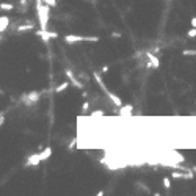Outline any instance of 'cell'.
<instances>
[{
    "mask_svg": "<svg viewBox=\"0 0 196 196\" xmlns=\"http://www.w3.org/2000/svg\"><path fill=\"white\" fill-rule=\"evenodd\" d=\"M50 5L44 3L43 0H36V11H38V19H39V27L43 30L49 28V19H50Z\"/></svg>",
    "mask_w": 196,
    "mask_h": 196,
    "instance_id": "cell-1",
    "label": "cell"
},
{
    "mask_svg": "<svg viewBox=\"0 0 196 196\" xmlns=\"http://www.w3.org/2000/svg\"><path fill=\"white\" fill-rule=\"evenodd\" d=\"M65 41L67 44L72 43H83V41H89V43H97L99 38L97 36H80V35H66Z\"/></svg>",
    "mask_w": 196,
    "mask_h": 196,
    "instance_id": "cell-2",
    "label": "cell"
},
{
    "mask_svg": "<svg viewBox=\"0 0 196 196\" xmlns=\"http://www.w3.org/2000/svg\"><path fill=\"white\" fill-rule=\"evenodd\" d=\"M39 97H41V93H38V91H30L28 94H25L24 97H22V101H24L27 105H31V104L38 102Z\"/></svg>",
    "mask_w": 196,
    "mask_h": 196,
    "instance_id": "cell-3",
    "label": "cell"
},
{
    "mask_svg": "<svg viewBox=\"0 0 196 196\" xmlns=\"http://www.w3.org/2000/svg\"><path fill=\"white\" fill-rule=\"evenodd\" d=\"M66 75L69 77V80L72 82V85H74V86H77V88H82V89H83V82H82V80L79 79V75H74V72L69 71V69H66Z\"/></svg>",
    "mask_w": 196,
    "mask_h": 196,
    "instance_id": "cell-4",
    "label": "cell"
},
{
    "mask_svg": "<svg viewBox=\"0 0 196 196\" xmlns=\"http://www.w3.org/2000/svg\"><path fill=\"white\" fill-rule=\"evenodd\" d=\"M38 36H41V38H43V41H49V39L58 38V33H55V31H49V28H47V30H43V28H41V30L38 31Z\"/></svg>",
    "mask_w": 196,
    "mask_h": 196,
    "instance_id": "cell-5",
    "label": "cell"
},
{
    "mask_svg": "<svg viewBox=\"0 0 196 196\" xmlns=\"http://www.w3.org/2000/svg\"><path fill=\"white\" fill-rule=\"evenodd\" d=\"M146 58H148V63H146V66H152V67H158V66H160V61H158V58L154 55L152 52H146Z\"/></svg>",
    "mask_w": 196,
    "mask_h": 196,
    "instance_id": "cell-6",
    "label": "cell"
},
{
    "mask_svg": "<svg viewBox=\"0 0 196 196\" xmlns=\"http://www.w3.org/2000/svg\"><path fill=\"white\" fill-rule=\"evenodd\" d=\"M171 177L173 179H193V173L191 171H187V173H182V171H173L171 173Z\"/></svg>",
    "mask_w": 196,
    "mask_h": 196,
    "instance_id": "cell-7",
    "label": "cell"
},
{
    "mask_svg": "<svg viewBox=\"0 0 196 196\" xmlns=\"http://www.w3.org/2000/svg\"><path fill=\"white\" fill-rule=\"evenodd\" d=\"M41 162H43V160H41L39 154H31V156H30L28 158H27L25 166H38Z\"/></svg>",
    "mask_w": 196,
    "mask_h": 196,
    "instance_id": "cell-8",
    "label": "cell"
},
{
    "mask_svg": "<svg viewBox=\"0 0 196 196\" xmlns=\"http://www.w3.org/2000/svg\"><path fill=\"white\" fill-rule=\"evenodd\" d=\"M105 94H107V97L110 99L113 104H115V105H118V107H121V105H122V99L119 97V96H116L115 93H111L110 89H107V91H105Z\"/></svg>",
    "mask_w": 196,
    "mask_h": 196,
    "instance_id": "cell-9",
    "label": "cell"
},
{
    "mask_svg": "<svg viewBox=\"0 0 196 196\" xmlns=\"http://www.w3.org/2000/svg\"><path fill=\"white\" fill-rule=\"evenodd\" d=\"M8 27H10V17L3 14L2 17H0V31L5 33V31L8 30Z\"/></svg>",
    "mask_w": 196,
    "mask_h": 196,
    "instance_id": "cell-10",
    "label": "cell"
},
{
    "mask_svg": "<svg viewBox=\"0 0 196 196\" xmlns=\"http://www.w3.org/2000/svg\"><path fill=\"white\" fill-rule=\"evenodd\" d=\"M132 111H134V107H132L130 104L129 105H121L119 107V115L121 116H130Z\"/></svg>",
    "mask_w": 196,
    "mask_h": 196,
    "instance_id": "cell-11",
    "label": "cell"
},
{
    "mask_svg": "<svg viewBox=\"0 0 196 196\" xmlns=\"http://www.w3.org/2000/svg\"><path fill=\"white\" fill-rule=\"evenodd\" d=\"M50 156H52V148H50V146H47L44 151H41V152H39V157H41V160H43V162H44V160H47V158L50 157Z\"/></svg>",
    "mask_w": 196,
    "mask_h": 196,
    "instance_id": "cell-12",
    "label": "cell"
},
{
    "mask_svg": "<svg viewBox=\"0 0 196 196\" xmlns=\"http://www.w3.org/2000/svg\"><path fill=\"white\" fill-rule=\"evenodd\" d=\"M66 88H69V82H63L61 85H58V86H55V93H63V91H65Z\"/></svg>",
    "mask_w": 196,
    "mask_h": 196,
    "instance_id": "cell-13",
    "label": "cell"
},
{
    "mask_svg": "<svg viewBox=\"0 0 196 196\" xmlns=\"http://www.w3.org/2000/svg\"><path fill=\"white\" fill-rule=\"evenodd\" d=\"M30 30H33V24H25V25L17 27V31H19V33H22V31H30Z\"/></svg>",
    "mask_w": 196,
    "mask_h": 196,
    "instance_id": "cell-14",
    "label": "cell"
},
{
    "mask_svg": "<svg viewBox=\"0 0 196 196\" xmlns=\"http://www.w3.org/2000/svg\"><path fill=\"white\" fill-rule=\"evenodd\" d=\"M77 75H79V79H80L82 82H88V80H89V77H88V74H86L85 71H80Z\"/></svg>",
    "mask_w": 196,
    "mask_h": 196,
    "instance_id": "cell-15",
    "label": "cell"
},
{
    "mask_svg": "<svg viewBox=\"0 0 196 196\" xmlns=\"http://www.w3.org/2000/svg\"><path fill=\"white\" fill-rule=\"evenodd\" d=\"M0 8H2L3 11H11V10H14V5H11V3H2V5H0Z\"/></svg>",
    "mask_w": 196,
    "mask_h": 196,
    "instance_id": "cell-16",
    "label": "cell"
},
{
    "mask_svg": "<svg viewBox=\"0 0 196 196\" xmlns=\"http://www.w3.org/2000/svg\"><path fill=\"white\" fill-rule=\"evenodd\" d=\"M163 187H165L166 190L171 188V179L170 177H163Z\"/></svg>",
    "mask_w": 196,
    "mask_h": 196,
    "instance_id": "cell-17",
    "label": "cell"
},
{
    "mask_svg": "<svg viewBox=\"0 0 196 196\" xmlns=\"http://www.w3.org/2000/svg\"><path fill=\"white\" fill-rule=\"evenodd\" d=\"M91 116L93 118H104V111L102 110H96V111L91 113Z\"/></svg>",
    "mask_w": 196,
    "mask_h": 196,
    "instance_id": "cell-18",
    "label": "cell"
},
{
    "mask_svg": "<svg viewBox=\"0 0 196 196\" xmlns=\"http://www.w3.org/2000/svg\"><path fill=\"white\" fill-rule=\"evenodd\" d=\"M187 36H188V38H196V27H191V30H188Z\"/></svg>",
    "mask_w": 196,
    "mask_h": 196,
    "instance_id": "cell-19",
    "label": "cell"
},
{
    "mask_svg": "<svg viewBox=\"0 0 196 196\" xmlns=\"http://www.w3.org/2000/svg\"><path fill=\"white\" fill-rule=\"evenodd\" d=\"M44 3H47V5H50L52 8L53 6H57V0H43Z\"/></svg>",
    "mask_w": 196,
    "mask_h": 196,
    "instance_id": "cell-20",
    "label": "cell"
},
{
    "mask_svg": "<svg viewBox=\"0 0 196 196\" xmlns=\"http://www.w3.org/2000/svg\"><path fill=\"white\" fill-rule=\"evenodd\" d=\"M89 108V102H83V107H82V113H86Z\"/></svg>",
    "mask_w": 196,
    "mask_h": 196,
    "instance_id": "cell-21",
    "label": "cell"
},
{
    "mask_svg": "<svg viewBox=\"0 0 196 196\" xmlns=\"http://www.w3.org/2000/svg\"><path fill=\"white\" fill-rule=\"evenodd\" d=\"M182 55H196V50H184Z\"/></svg>",
    "mask_w": 196,
    "mask_h": 196,
    "instance_id": "cell-22",
    "label": "cell"
},
{
    "mask_svg": "<svg viewBox=\"0 0 196 196\" xmlns=\"http://www.w3.org/2000/svg\"><path fill=\"white\" fill-rule=\"evenodd\" d=\"M191 27H196V17H193V19H191Z\"/></svg>",
    "mask_w": 196,
    "mask_h": 196,
    "instance_id": "cell-23",
    "label": "cell"
},
{
    "mask_svg": "<svg viewBox=\"0 0 196 196\" xmlns=\"http://www.w3.org/2000/svg\"><path fill=\"white\" fill-rule=\"evenodd\" d=\"M108 69H110L108 66H104V67H102V72H108Z\"/></svg>",
    "mask_w": 196,
    "mask_h": 196,
    "instance_id": "cell-24",
    "label": "cell"
},
{
    "mask_svg": "<svg viewBox=\"0 0 196 196\" xmlns=\"http://www.w3.org/2000/svg\"><path fill=\"white\" fill-rule=\"evenodd\" d=\"M3 122H5V116H3V115H2V118H0V124H2V126H3Z\"/></svg>",
    "mask_w": 196,
    "mask_h": 196,
    "instance_id": "cell-25",
    "label": "cell"
}]
</instances>
